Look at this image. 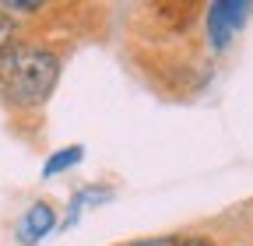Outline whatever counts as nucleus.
I'll return each instance as SVG.
<instances>
[{
  "instance_id": "0eeeda50",
  "label": "nucleus",
  "mask_w": 253,
  "mask_h": 246,
  "mask_svg": "<svg viewBox=\"0 0 253 246\" xmlns=\"http://www.w3.org/2000/svg\"><path fill=\"white\" fill-rule=\"evenodd\" d=\"M166 246H214L208 236H176V239H169Z\"/></svg>"
},
{
  "instance_id": "f257e3e1",
  "label": "nucleus",
  "mask_w": 253,
  "mask_h": 246,
  "mask_svg": "<svg viewBox=\"0 0 253 246\" xmlns=\"http://www.w3.org/2000/svg\"><path fill=\"white\" fill-rule=\"evenodd\" d=\"M63 71V60L46 42L21 39L0 60V102L18 113H36L49 102Z\"/></svg>"
},
{
  "instance_id": "f03ea898",
  "label": "nucleus",
  "mask_w": 253,
  "mask_h": 246,
  "mask_svg": "<svg viewBox=\"0 0 253 246\" xmlns=\"http://www.w3.org/2000/svg\"><path fill=\"white\" fill-rule=\"evenodd\" d=\"M201 14H204L208 49L214 56H221V53L236 42V36L243 32L246 18L253 14V4H246V0H214V4H208Z\"/></svg>"
},
{
  "instance_id": "20e7f679",
  "label": "nucleus",
  "mask_w": 253,
  "mask_h": 246,
  "mask_svg": "<svg viewBox=\"0 0 253 246\" xmlns=\"http://www.w3.org/2000/svg\"><path fill=\"white\" fill-rule=\"evenodd\" d=\"M106 201H113V190H109V187H81V190L74 194V201H71L67 218L60 222V229H71V225H78V218H81V211H84V207L106 204Z\"/></svg>"
},
{
  "instance_id": "39448f33",
  "label": "nucleus",
  "mask_w": 253,
  "mask_h": 246,
  "mask_svg": "<svg viewBox=\"0 0 253 246\" xmlns=\"http://www.w3.org/2000/svg\"><path fill=\"white\" fill-rule=\"evenodd\" d=\"M81 159H84V148H81V144H71V148L53 151V155L46 159V165H42V179H53V176H60V172L81 165Z\"/></svg>"
},
{
  "instance_id": "423d86ee",
  "label": "nucleus",
  "mask_w": 253,
  "mask_h": 246,
  "mask_svg": "<svg viewBox=\"0 0 253 246\" xmlns=\"http://www.w3.org/2000/svg\"><path fill=\"white\" fill-rule=\"evenodd\" d=\"M21 28H25V25H21L18 18H11L7 11H0V60H4V56L21 42Z\"/></svg>"
},
{
  "instance_id": "7ed1b4c3",
  "label": "nucleus",
  "mask_w": 253,
  "mask_h": 246,
  "mask_svg": "<svg viewBox=\"0 0 253 246\" xmlns=\"http://www.w3.org/2000/svg\"><path fill=\"white\" fill-rule=\"evenodd\" d=\"M60 229V218H56V207L49 201H32L14 222V239L21 246H39L49 232Z\"/></svg>"
}]
</instances>
